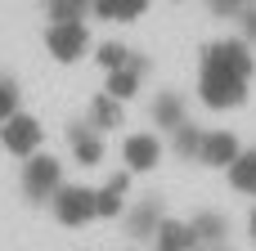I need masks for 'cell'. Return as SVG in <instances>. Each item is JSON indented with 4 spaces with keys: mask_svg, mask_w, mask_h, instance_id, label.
Returning a JSON list of instances; mask_svg holds the SVG:
<instances>
[{
    "mask_svg": "<svg viewBox=\"0 0 256 251\" xmlns=\"http://www.w3.org/2000/svg\"><path fill=\"white\" fill-rule=\"evenodd\" d=\"M0 251H256V0H0Z\"/></svg>",
    "mask_w": 256,
    "mask_h": 251,
    "instance_id": "1",
    "label": "cell"
}]
</instances>
